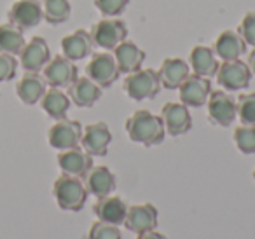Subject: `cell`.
<instances>
[{"mask_svg":"<svg viewBox=\"0 0 255 239\" xmlns=\"http://www.w3.org/2000/svg\"><path fill=\"white\" fill-rule=\"evenodd\" d=\"M180 91V103L185 107H203L208 102V96L212 93V82L208 77H201L198 74H189L187 79L178 88Z\"/></svg>","mask_w":255,"mask_h":239,"instance_id":"7c38bea8","label":"cell"},{"mask_svg":"<svg viewBox=\"0 0 255 239\" xmlns=\"http://www.w3.org/2000/svg\"><path fill=\"white\" fill-rule=\"evenodd\" d=\"M157 217H159V213H157V208L152 203L131 204V206H128L124 227L128 231L135 232V234L154 231L157 227Z\"/></svg>","mask_w":255,"mask_h":239,"instance_id":"8fae6325","label":"cell"},{"mask_svg":"<svg viewBox=\"0 0 255 239\" xmlns=\"http://www.w3.org/2000/svg\"><path fill=\"white\" fill-rule=\"evenodd\" d=\"M213 53L220 58L222 61H233L240 60L243 53H247V42L238 32L233 30H226L222 32L215 40L213 46Z\"/></svg>","mask_w":255,"mask_h":239,"instance_id":"7402d4cb","label":"cell"},{"mask_svg":"<svg viewBox=\"0 0 255 239\" xmlns=\"http://www.w3.org/2000/svg\"><path fill=\"white\" fill-rule=\"evenodd\" d=\"M84 185L88 194H93L95 197H105L116 190L117 178L107 166H93L84 176Z\"/></svg>","mask_w":255,"mask_h":239,"instance_id":"e0dca14e","label":"cell"},{"mask_svg":"<svg viewBox=\"0 0 255 239\" xmlns=\"http://www.w3.org/2000/svg\"><path fill=\"white\" fill-rule=\"evenodd\" d=\"M93 46L114 51L128 37V26L121 19H102L89 30Z\"/></svg>","mask_w":255,"mask_h":239,"instance_id":"277c9868","label":"cell"},{"mask_svg":"<svg viewBox=\"0 0 255 239\" xmlns=\"http://www.w3.org/2000/svg\"><path fill=\"white\" fill-rule=\"evenodd\" d=\"M114 60L119 68V74L128 75L142 68L143 61H145V53L136 44L129 42V40H123L114 49Z\"/></svg>","mask_w":255,"mask_h":239,"instance_id":"d6986e66","label":"cell"},{"mask_svg":"<svg viewBox=\"0 0 255 239\" xmlns=\"http://www.w3.org/2000/svg\"><path fill=\"white\" fill-rule=\"evenodd\" d=\"M123 89L135 102L154 100L161 89L159 75L154 68H140L133 74H128L123 82Z\"/></svg>","mask_w":255,"mask_h":239,"instance_id":"3957f363","label":"cell"},{"mask_svg":"<svg viewBox=\"0 0 255 239\" xmlns=\"http://www.w3.org/2000/svg\"><path fill=\"white\" fill-rule=\"evenodd\" d=\"M70 103L72 102H70V98H68V95H65L60 88L47 89L42 98H40V107H42V110L54 120H60L67 117Z\"/></svg>","mask_w":255,"mask_h":239,"instance_id":"484cf974","label":"cell"},{"mask_svg":"<svg viewBox=\"0 0 255 239\" xmlns=\"http://www.w3.org/2000/svg\"><path fill=\"white\" fill-rule=\"evenodd\" d=\"M51 60V51L46 39L33 37L30 42L25 44L23 51L19 53V65L25 72H42V68Z\"/></svg>","mask_w":255,"mask_h":239,"instance_id":"9a60e30c","label":"cell"},{"mask_svg":"<svg viewBox=\"0 0 255 239\" xmlns=\"http://www.w3.org/2000/svg\"><path fill=\"white\" fill-rule=\"evenodd\" d=\"M217 82L227 91H241L250 86L252 72L247 63L241 60L222 61L215 74Z\"/></svg>","mask_w":255,"mask_h":239,"instance_id":"52a82bcc","label":"cell"},{"mask_svg":"<svg viewBox=\"0 0 255 239\" xmlns=\"http://www.w3.org/2000/svg\"><path fill=\"white\" fill-rule=\"evenodd\" d=\"M129 0H95V7L107 18H116L126 11Z\"/></svg>","mask_w":255,"mask_h":239,"instance_id":"1f68e13d","label":"cell"},{"mask_svg":"<svg viewBox=\"0 0 255 239\" xmlns=\"http://www.w3.org/2000/svg\"><path fill=\"white\" fill-rule=\"evenodd\" d=\"M119 68L109 53H95L86 67V77H89L93 82L100 86L102 89H107L117 81L119 77Z\"/></svg>","mask_w":255,"mask_h":239,"instance_id":"ba28073f","label":"cell"},{"mask_svg":"<svg viewBox=\"0 0 255 239\" xmlns=\"http://www.w3.org/2000/svg\"><path fill=\"white\" fill-rule=\"evenodd\" d=\"M234 143L243 154H255V126H238L234 129Z\"/></svg>","mask_w":255,"mask_h":239,"instance_id":"f1b7e54d","label":"cell"},{"mask_svg":"<svg viewBox=\"0 0 255 239\" xmlns=\"http://www.w3.org/2000/svg\"><path fill=\"white\" fill-rule=\"evenodd\" d=\"M254 180H255V169H254Z\"/></svg>","mask_w":255,"mask_h":239,"instance_id":"8d00e7d4","label":"cell"},{"mask_svg":"<svg viewBox=\"0 0 255 239\" xmlns=\"http://www.w3.org/2000/svg\"><path fill=\"white\" fill-rule=\"evenodd\" d=\"M16 70H18V61L11 54L0 53V82H7L14 79Z\"/></svg>","mask_w":255,"mask_h":239,"instance_id":"836d02e7","label":"cell"},{"mask_svg":"<svg viewBox=\"0 0 255 239\" xmlns=\"http://www.w3.org/2000/svg\"><path fill=\"white\" fill-rule=\"evenodd\" d=\"M136 239H166V236L161 234V232H157L156 229H154V231L142 232V234H138V238H136Z\"/></svg>","mask_w":255,"mask_h":239,"instance_id":"e575fe53","label":"cell"},{"mask_svg":"<svg viewBox=\"0 0 255 239\" xmlns=\"http://www.w3.org/2000/svg\"><path fill=\"white\" fill-rule=\"evenodd\" d=\"M47 91V84L39 72H25L16 84V95L25 105H35L40 102L44 93Z\"/></svg>","mask_w":255,"mask_h":239,"instance_id":"44dd1931","label":"cell"},{"mask_svg":"<svg viewBox=\"0 0 255 239\" xmlns=\"http://www.w3.org/2000/svg\"><path fill=\"white\" fill-rule=\"evenodd\" d=\"M79 70L75 67V63L68 58H65L63 54L51 58L47 61V65L42 68V77L46 81L47 86L51 88H68L75 79L79 77Z\"/></svg>","mask_w":255,"mask_h":239,"instance_id":"8992f818","label":"cell"},{"mask_svg":"<svg viewBox=\"0 0 255 239\" xmlns=\"http://www.w3.org/2000/svg\"><path fill=\"white\" fill-rule=\"evenodd\" d=\"M61 53L65 58L72 61H81L93 53L91 35L86 30H75L70 35H65L61 39Z\"/></svg>","mask_w":255,"mask_h":239,"instance_id":"603a6c76","label":"cell"},{"mask_svg":"<svg viewBox=\"0 0 255 239\" xmlns=\"http://www.w3.org/2000/svg\"><path fill=\"white\" fill-rule=\"evenodd\" d=\"M58 166H60L61 173H65V175L84 178L86 173L93 168V155H89L81 147L61 150L58 154Z\"/></svg>","mask_w":255,"mask_h":239,"instance_id":"2e32d148","label":"cell"},{"mask_svg":"<svg viewBox=\"0 0 255 239\" xmlns=\"http://www.w3.org/2000/svg\"><path fill=\"white\" fill-rule=\"evenodd\" d=\"M82 138V126L79 120L60 119L47 131V141L56 150H68V148L79 147Z\"/></svg>","mask_w":255,"mask_h":239,"instance_id":"5b68a950","label":"cell"},{"mask_svg":"<svg viewBox=\"0 0 255 239\" xmlns=\"http://www.w3.org/2000/svg\"><path fill=\"white\" fill-rule=\"evenodd\" d=\"M25 44L26 40L21 28H18V26L9 21L0 25V53L11 54V56H19Z\"/></svg>","mask_w":255,"mask_h":239,"instance_id":"4316f807","label":"cell"},{"mask_svg":"<svg viewBox=\"0 0 255 239\" xmlns=\"http://www.w3.org/2000/svg\"><path fill=\"white\" fill-rule=\"evenodd\" d=\"M247 65H248V68H250L252 75H255V49L248 54V63Z\"/></svg>","mask_w":255,"mask_h":239,"instance_id":"d590c367","label":"cell"},{"mask_svg":"<svg viewBox=\"0 0 255 239\" xmlns=\"http://www.w3.org/2000/svg\"><path fill=\"white\" fill-rule=\"evenodd\" d=\"M88 239H123V238H121V231L117 225L96 220L89 227Z\"/></svg>","mask_w":255,"mask_h":239,"instance_id":"4dcf8cb0","label":"cell"},{"mask_svg":"<svg viewBox=\"0 0 255 239\" xmlns=\"http://www.w3.org/2000/svg\"><path fill=\"white\" fill-rule=\"evenodd\" d=\"M238 117L245 126H255V93L238 96Z\"/></svg>","mask_w":255,"mask_h":239,"instance_id":"f546056e","label":"cell"},{"mask_svg":"<svg viewBox=\"0 0 255 239\" xmlns=\"http://www.w3.org/2000/svg\"><path fill=\"white\" fill-rule=\"evenodd\" d=\"M53 196L61 210L81 211L88 201V190H86V185L81 178L63 173L54 180Z\"/></svg>","mask_w":255,"mask_h":239,"instance_id":"7a4b0ae2","label":"cell"},{"mask_svg":"<svg viewBox=\"0 0 255 239\" xmlns=\"http://www.w3.org/2000/svg\"><path fill=\"white\" fill-rule=\"evenodd\" d=\"M112 141V133L105 122H93L82 129L81 145L93 157H103L109 152V145Z\"/></svg>","mask_w":255,"mask_h":239,"instance_id":"4fadbf2b","label":"cell"},{"mask_svg":"<svg viewBox=\"0 0 255 239\" xmlns=\"http://www.w3.org/2000/svg\"><path fill=\"white\" fill-rule=\"evenodd\" d=\"M42 12L49 25H61L70 19L72 7L68 0H42Z\"/></svg>","mask_w":255,"mask_h":239,"instance_id":"83f0119b","label":"cell"},{"mask_svg":"<svg viewBox=\"0 0 255 239\" xmlns=\"http://www.w3.org/2000/svg\"><path fill=\"white\" fill-rule=\"evenodd\" d=\"M238 33L243 37L245 42L255 47V11H248L247 14L243 16Z\"/></svg>","mask_w":255,"mask_h":239,"instance_id":"d6a6232c","label":"cell"},{"mask_svg":"<svg viewBox=\"0 0 255 239\" xmlns=\"http://www.w3.org/2000/svg\"><path fill=\"white\" fill-rule=\"evenodd\" d=\"M126 133L129 140L142 143L145 147L159 145L164 140V124L159 116H154L149 110H136L126 119Z\"/></svg>","mask_w":255,"mask_h":239,"instance_id":"6da1fadb","label":"cell"},{"mask_svg":"<svg viewBox=\"0 0 255 239\" xmlns=\"http://www.w3.org/2000/svg\"><path fill=\"white\" fill-rule=\"evenodd\" d=\"M68 98L75 107L81 109H89L100 98H102V88L96 82H93L89 77H77L70 86H68Z\"/></svg>","mask_w":255,"mask_h":239,"instance_id":"ac0fdd59","label":"cell"},{"mask_svg":"<svg viewBox=\"0 0 255 239\" xmlns=\"http://www.w3.org/2000/svg\"><path fill=\"white\" fill-rule=\"evenodd\" d=\"M161 119H163L166 133L171 136H180L192 127V117L189 114V107H185L184 103H164L161 109Z\"/></svg>","mask_w":255,"mask_h":239,"instance_id":"5bb4252c","label":"cell"},{"mask_svg":"<svg viewBox=\"0 0 255 239\" xmlns=\"http://www.w3.org/2000/svg\"><path fill=\"white\" fill-rule=\"evenodd\" d=\"M208 119L212 124L227 127L238 116L236 100L226 91H212L208 96Z\"/></svg>","mask_w":255,"mask_h":239,"instance_id":"30bf717a","label":"cell"},{"mask_svg":"<svg viewBox=\"0 0 255 239\" xmlns=\"http://www.w3.org/2000/svg\"><path fill=\"white\" fill-rule=\"evenodd\" d=\"M189 63L180 58H166L159 67V81L164 89H178L182 82L187 79Z\"/></svg>","mask_w":255,"mask_h":239,"instance_id":"cb8c5ba5","label":"cell"},{"mask_svg":"<svg viewBox=\"0 0 255 239\" xmlns=\"http://www.w3.org/2000/svg\"><path fill=\"white\" fill-rule=\"evenodd\" d=\"M44 19L40 0H16L7 11V21L21 28L23 32L35 28Z\"/></svg>","mask_w":255,"mask_h":239,"instance_id":"9c48e42d","label":"cell"},{"mask_svg":"<svg viewBox=\"0 0 255 239\" xmlns=\"http://www.w3.org/2000/svg\"><path fill=\"white\" fill-rule=\"evenodd\" d=\"M93 213L98 217V220L119 227L121 224H124V218H126L128 213V204L121 197L105 196V197H100L95 203Z\"/></svg>","mask_w":255,"mask_h":239,"instance_id":"ffe728a7","label":"cell"},{"mask_svg":"<svg viewBox=\"0 0 255 239\" xmlns=\"http://www.w3.org/2000/svg\"><path fill=\"white\" fill-rule=\"evenodd\" d=\"M219 61H217V54L213 53L212 47L206 46H196L189 54V67L194 70V74L201 75V77H213L219 70Z\"/></svg>","mask_w":255,"mask_h":239,"instance_id":"d4e9b609","label":"cell"}]
</instances>
